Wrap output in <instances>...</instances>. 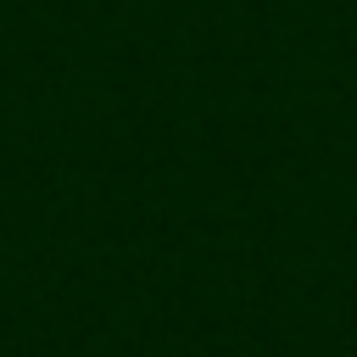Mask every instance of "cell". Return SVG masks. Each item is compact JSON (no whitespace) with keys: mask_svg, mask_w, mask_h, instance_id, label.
Returning a JSON list of instances; mask_svg holds the SVG:
<instances>
[]
</instances>
